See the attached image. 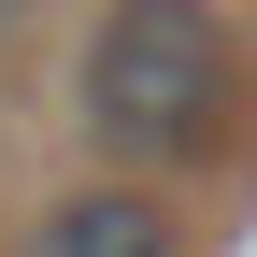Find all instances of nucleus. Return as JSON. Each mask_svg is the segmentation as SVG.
<instances>
[{"mask_svg": "<svg viewBox=\"0 0 257 257\" xmlns=\"http://www.w3.org/2000/svg\"><path fill=\"white\" fill-rule=\"evenodd\" d=\"M15 257H172V200H157V172L57 186V200L15 229Z\"/></svg>", "mask_w": 257, "mask_h": 257, "instance_id": "nucleus-2", "label": "nucleus"}, {"mask_svg": "<svg viewBox=\"0 0 257 257\" xmlns=\"http://www.w3.org/2000/svg\"><path fill=\"white\" fill-rule=\"evenodd\" d=\"M72 128L114 172L229 157V128H243V29H229V0H100V29L72 57Z\"/></svg>", "mask_w": 257, "mask_h": 257, "instance_id": "nucleus-1", "label": "nucleus"}, {"mask_svg": "<svg viewBox=\"0 0 257 257\" xmlns=\"http://www.w3.org/2000/svg\"><path fill=\"white\" fill-rule=\"evenodd\" d=\"M15 29H29V0H0V43H15Z\"/></svg>", "mask_w": 257, "mask_h": 257, "instance_id": "nucleus-3", "label": "nucleus"}]
</instances>
